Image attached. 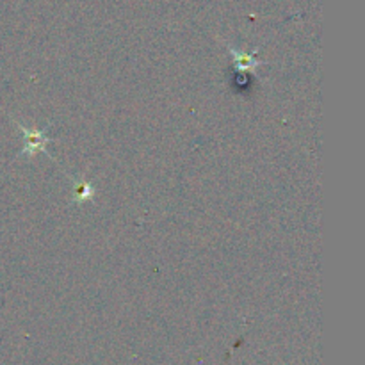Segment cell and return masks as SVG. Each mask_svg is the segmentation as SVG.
<instances>
[{
	"mask_svg": "<svg viewBox=\"0 0 365 365\" xmlns=\"http://www.w3.org/2000/svg\"><path fill=\"white\" fill-rule=\"evenodd\" d=\"M232 56H234V61H235V68H237L239 71H255L257 68L260 66V61H257L253 56H248V53H241V52H235L234 48H230Z\"/></svg>",
	"mask_w": 365,
	"mask_h": 365,
	"instance_id": "2",
	"label": "cell"
},
{
	"mask_svg": "<svg viewBox=\"0 0 365 365\" xmlns=\"http://www.w3.org/2000/svg\"><path fill=\"white\" fill-rule=\"evenodd\" d=\"M18 128H20L25 135V145L24 148H21L20 155H24L25 153V155L31 157L38 152L48 153L46 152V145L50 143V139L48 135H46V130H41V128H32L31 130V128H27L21 123H18Z\"/></svg>",
	"mask_w": 365,
	"mask_h": 365,
	"instance_id": "1",
	"label": "cell"
}]
</instances>
